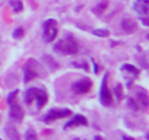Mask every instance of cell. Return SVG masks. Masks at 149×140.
<instances>
[{
    "instance_id": "5bb4252c",
    "label": "cell",
    "mask_w": 149,
    "mask_h": 140,
    "mask_svg": "<svg viewBox=\"0 0 149 140\" xmlns=\"http://www.w3.org/2000/svg\"><path fill=\"white\" fill-rule=\"evenodd\" d=\"M6 134H8L9 140H21V136H19L18 130L13 125H8L6 127Z\"/></svg>"
},
{
    "instance_id": "277c9868",
    "label": "cell",
    "mask_w": 149,
    "mask_h": 140,
    "mask_svg": "<svg viewBox=\"0 0 149 140\" xmlns=\"http://www.w3.org/2000/svg\"><path fill=\"white\" fill-rule=\"evenodd\" d=\"M100 98H101V102H102L105 107H110V105L113 104V94H111V91L108 89V75H105L104 79H102Z\"/></svg>"
},
{
    "instance_id": "ba28073f",
    "label": "cell",
    "mask_w": 149,
    "mask_h": 140,
    "mask_svg": "<svg viewBox=\"0 0 149 140\" xmlns=\"http://www.w3.org/2000/svg\"><path fill=\"white\" fill-rule=\"evenodd\" d=\"M136 26H137L136 21H133V19L129 18V16L123 18V21H121V29H123L126 34H132V32H134Z\"/></svg>"
},
{
    "instance_id": "7c38bea8",
    "label": "cell",
    "mask_w": 149,
    "mask_h": 140,
    "mask_svg": "<svg viewBox=\"0 0 149 140\" xmlns=\"http://www.w3.org/2000/svg\"><path fill=\"white\" fill-rule=\"evenodd\" d=\"M136 99L139 102V105H142V110H146L148 105H149V99H148V95L145 92H137L136 94Z\"/></svg>"
},
{
    "instance_id": "ffe728a7",
    "label": "cell",
    "mask_w": 149,
    "mask_h": 140,
    "mask_svg": "<svg viewBox=\"0 0 149 140\" xmlns=\"http://www.w3.org/2000/svg\"><path fill=\"white\" fill-rule=\"evenodd\" d=\"M94 35L101 37V38H105V37L110 35V32H108V29H94Z\"/></svg>"
},
{
    "instance_id": "cb8c5ba5",
    "label": "cell",
    "mask_w": 149,
    "mask_h": 140,
    "mask_svg": "<svg viewBox=\"0 0 149 140\" xmlns=\"http://www.w3.org/2000/svg\"><path fill=\"white\" fill-rule=\"evenodd\" d=\"M73 66H74V67H82V69H85V70L88 69V66H86L85 63H73Z\"/></svg>"
},
{
    "instance_id": "603a6c76",
    "label": "cell",
    "mask_w": 149,
    "mask_h": 140,
    "mask_svg": "<svg viewBox=\"0 0 149 140\" xmlns=\"http://www.w3.org/2000/svg\"><path fill=\"white\" fill-rule=\"evenodd\" d=\"M13 37H15L16 40L22 38V37H24V29H22V28H16V29L13 31Z\"/></svg>"
},
{
    "instance_id": "7402d4cb",
    "label": "cell",
    "mask_w": 149,
    "mask_h": 140,
    "mask_svg": "<svg viewBox=\"0 0 149 140\" xmlns=\"http://www.w3.org/2000/svg\"><path fill=\"white\" fill-rule=\"evenodd\" d=\"M18 91H13L10 95H9V98H8V104L9 105H12V104H15V99H16V96H18Z\"/></svg>"
},
{
    "instance_id": "9a60e30c",
    "label": "cell",
    "mask_w": 149,
    "mask_h": 140,
    "mask_svg": "<svg viewBox=\"0 0 149 140\" xmlns=\"http://www.w3.org/2000/svg\"><path fill=\"white\" fill-rule=\"evenodd\" d=\"M10 6H12L13 12H16V13L22 12V9H24V5H22V0H10Z\"/></svg>"
},
{
    "instance_id": "d6986e66",
    "label": "cell",
    "mask_w": 149,
    "mask_h": 140,
    "mask_svg": "<svg viewBox=\"0 0 149 140\" xmlns=\"http://www.w3.org/2000/svg\"><path fill=\"white\" fill-rule=\"evenodd\" d=\"M127 104H129V107H130L133 111H139V110H142V108L139 107V102H137L134 98H129V99H127Z\"/></svg>"
},
{
    "instance_id": "e0dca14e",
    "label": "cell",
    "mask_w": 149,
    "mask_h": 140,
    "mask_svg": "<svg viewBox=\"0 0 149 140\" xmlns=\"http://www.w3.org/2000/svg\"><path fill=\"white\" fill-rule=\"evenodd\" d=\"M107 6H108V2H107V0H104V2H101V3H98V5L95 6L94 12H95L97 15H100V13H102V12L107 9Z\"/></svg>"
},
{
    "instance_id": "2e32d148",
    "label": "cell",
    "mask_w": 149,
    "mask_h": 140,
    "mask_svg": "<svg viewBox=\"0 0 149 140\" xmlns=\"http://www.w3.org/2000/svg\"><path fill=\"white\" fill-rule=\"evenodd\" d=\"M123 70H124V72H127V73H130V75H133V76H137L139 75V70L134 66H132V64H124L123 66Z\"/></svg>"
},
{
    "instance_id": "5b68a950",
    "label": "cell",
    "mask_w": 149,
    "mask_h": 140,
    "mask_svg": "<svg viewBox=\"0 0 149 140\" xmlns=\"http://www.w3.org/2000/svg\"><path fill=\"white\" fill-rule=\"evenodd\" d=\"M72 115V111L69 108H57V110H51L47 112V115L44 117V121L45 123H51L54 120H60V118H64V117H69Z\"/></svg>"
},
{
    "instance_id": "484cf974",
    "label": "cell",
    "mask_w": 149,
    "mask_h": 140,
    "mask_svg": "<svg viewBox=\"0 0 149 140\" xmlns=\"http://www.w3.org/2000/svg\"><path fill=\"white\" fill-rule=\"evenodd\" d=\"M95 140H102V137H100V136H97V137H95Z\"/></svg>"
},
{
    "instance_id": "52a82bcc",
    "label": "cell",
    "mask_w": 149,
    "mask_h": 140,
    "mask_svg": "<svg viewBox=\"0 0 149 140\" xmlns=\"http://www.w3.org/2000/svg\"><path fill=\"white\" fill-rule=\"evenodd\" d=\"M9 114H10V118H12L13 121H22V118H24V115H25V111H24V108H22L21 105H18V104L15 102V104L10 105Z\"/></svg>"
},
{
    "instance_id": "44dd1931",
    "label": "cell",
    "mask_w": 149,
    "mask_h": 140,
    "mask_svg": "<svg viewBox=\"0 0 149 140\" xmlns=\"http://www.w3.org/2000/svg\"><path fill=\"white\" fill-rule=\"evenodd\" d=\"M114 94H116V96H117V99H118V101H121V99H123V88H121V85H117V86H116Z\"/></svg>"
},
{
    "instance_id": "ac0fdd59",
    "label": "cell",
    "mask_w": 149,
    "mask_h": 140,
    "mask_svg": "<svg viewBox=\"0 0 149 140\" xmlns=\"http://www.w3.org/2000/svg\"><path fill=\"white\" fill-rule=\"evenodd\" d=\"M25 140H38L37 131H35V130H32V128L26 130V133H25Z\"/></svg>"
},
{
    "instance_id": "8fae6325",
    "label": "cell",
    "mask_w": 149,
    "mask_h": 140,
    "mask_svg": "<svg viewBox=\"0 0 149 140\" xmlns=\"http://www.w3.org/2000/svg\"><path fill=\"white\" fill-rule=\"evenodd\" d=\"M38 92H40L38 88H31V89H28L26 94H25V101H26V104H32V101H35Z\"/></svg>"
},
{
    "instance_id": "4fadbf2b",
    "label": "cell",
    "mask_w": 149,
    "mask_h": 140,
    "mask_svg": "<svg viewBox=\"0 0 149 140\" xmlns=\"http://www.w3.org/2000/svg\"><path fill=\"white\" fill-rule=\"evenodd\" d=\"M47 99H48V96H47L45 91L40 89V92H38L37 98H35V101H37V104H38V108H42V107L47 104Z\"/></svg>"
},
{
    "instance_id": "30bf717a",
    "label": "cell",
    "mask_w": 149,
    "mask_h": 140,
    "mask_svg": "<svg viewBox=\"0 0 149 140\" xmlns=\"http://www.w3.org/2000/svg\"><path fill=\"white\" fill-rule=\"evenodd\" d=\"M86 124H88V120L84 115H74L70 121L66 123L64 128H70V127H74V125H86Z\"/></svg>"
},
{
    "instance_id": "d4e9b609",
    "label": "cell",
    "mask_w": 149,
    "mask_h": 140,
    "mask_svg": "<svg viewBox=\"0 0 149 140\" xmlns=\"http://www.w3.org/2000/svg\"><path fill=\"white\" fill-rule=\"evenodd\" d=\"M123 140H132V139H130V137H127V136H124V137H123Z\"/></svg>"
},
{
    "instance_id": "7a4b0ae2",
    "label": "cell",
    "mask_w": 149,
    "mask_h": 140,
    "mask_svg": "<svg viewBox=\"0 0 149 140\" xmlns=\"http://www.w3.org/2000/svg\"><path fill=\"white\" fill-rule=\"evenodd\" d=\"M42 37L45 42H53L57 37V22L54 19H47L42 25Z\"/></svg>"
},
{
    "instance_id": "8992f818",
    "label": "cell",
    "mask_w": 149,
    "mask_h": 140,
    "mask_svg": "<svg viewBox=\"0 0 149 140\" xmlns=\"http://www.w3.org/2000/svg\"><path fill=\"white\" fill-rule=\"evenodd\" d=\"M91 86H92L91 79H86V78H85V79H79L78 82H74L73 86H72V89H73L74 94L82 95V94H86V92L91 89Z\"/></svg>"
},
{
    "instance_id": "3957f363",
    "label": "cell",
    "mask_w": 149,
    "mask_h": 140,
    "mask_svg": "<svg viewBox=\"0 0 149 140\" xmlns=\"http://www.w3.org/2000/svg\"><path fill=\"white\" fill-rule=\"evenodd\" d=\"M38 63L35 60H29L26 61L25 67H24V82H31L32 79H35L38 76Z\"/></svg>"
},
{
    "instance_id": "9c48e42d",
    "label": "cell",
    "mask_w": 149,
    "mask_h": 140,
    "mask_svg": "<svg viewBox=\"0 0 149 140\" xmlns=\"http://www.w3.org/2000/svg\"><path fill=\"white\" fill-rule=\"evenodd\" d=\"M133 8H134V10L139 13V15H142V16H145V15H148V8H149V0H137V2L133 5Z\"/></svg>"
},
{
    "instance_id": "6da1fadb",
    "label": "cell",
    "mask_w": 149,
    "mask_h": 140,
    "mask_svg": "<svg viewBox=\"0 0 149 140\" xmlns=\"http://www.w3.org/2000/svg\"><path fill=\"white\" fill-rule=\"evenodd\" d=\"M54 51H57L60 54H64V55H72V54H76L79 51V44H78L76 40H74L73 35L69 34L67 37H64L63 40L56 42Z\"/></svg>"
}]
</instances>
